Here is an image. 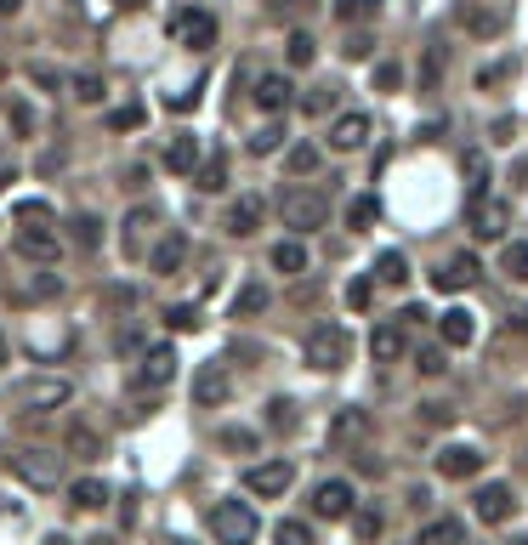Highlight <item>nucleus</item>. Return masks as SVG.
Masks as SVG:
<instances>
[{"label":"nucleus","instance_id":"nucleus-1","mask_svg":"<svg viewBox=\"0 0 528 545\" xmlns=\"http://www.w3.org/2000/svg\"><path fill=\"white\" fill-rule=\"evenodd\" d=\"M211 534H216V545H256L262 523H256L250 500H216L211 506Z\"/></svg>","mask_w":528,"mask_h":545},{"label":"nucleus","instance_id":"nucleus-2","mask_svg":"<svg viewBox=\"0 0 528 545\" xmlns=\"http://www.w3.org/2000/svg\"><path fill=\"white\" fill-rule=\"evenodd\" d=\"M69 398H74L69 375H23V381H12V404L18 409H63Z\"/></svg>","mask_w":528,"mask_h":545},{"label":"nucleus","instance_id":"nucleus-3","mask_svg":"<svg viewBox=\"0 0 528 545\" xmlns=\"http://www.w3.org/2000/svg\"><path fill=\"white\" fill-rule=\"evenodd\" d=\"M6 466H12V477H23L29 489H57V483H63V455H57V449H12Z\"/></svg>","mask_w":528,"mask_h":545},{"label":"nucleus","instance_id":"nucleus-4","mask_svg":"<svg viewBox=\"0 0 528 545\" xmlns=\"http://www.w3.org/2000/svg\"><path fill=\"white\" fill-rule=\"evenodd\" d=\"M279 216H284V228H324L330 222V199L313 194V188H284Z\"/></svg>","mask_w":528,"mask_h":545},{"label":"nucleus","instance_id":"nucleus-5","mask_svg":"<svg viewBox=\"0 0 528 545\" xmlns=\"http://www.w3.org/2000/svg\"><path fill=\"white\" fill-rule=\"evenodd\" d=\"M347 330L341 324H318V330H307V341H301V352H307V364L313 370H341L347 364Z\"/></svg>","mask_w":528,"mask_h":545},{"label":"nucleus","instance_id":"nucleus-6","mask_svg":"<svg viewBox=\"0 0 528 545\" xmlns=\"http://www.w3.org/2000/svg\"><path fill=\"white\" fill-rule=\"evenodd\" d=\"M290 483H296L290 460H256V466H245V494H256V500H279V494H290Z\"/></svg>","mask_w":528,"mask_h":545},{"label":"nucleus","instance_id":"nucleus-7","mask_svg":"<svg viewBox=\"0 0 528 545\" xmlns=\"http://www.w3.org/2000/svg\"><path fill=\"white\" fill-rule=\"evenodd\" d=\"M506 222H511V205H506V199H494V194L466 199V228H472L477 239H500V233H506Z\"/></svg>","mask_w":528,"mask_h":545},{"label":"nucleus","instance_id":"nucleus-8","mask_svg":"<svg viewBox=\"0 0 528 545\" xmlns=\"http://www.w3.org/2000/svg\"><path fill=\"white\" fill-rule=\"evenodd\" d=\"M228 392H233V381H228V364H222V358H211V364L194 370V404L199 409H222Z\"/></svg>","mask_w":528,"mask_h":545},{"label":"nucleus","instance_id":"nucleus-9","mask_svg":"<svg viewBox=\"0 0 528 545\" xmlns=\"http://www.w3.org/2000/svg\"><path fill=\"white\" fill-rule=\"evenodd\" d=\"M483 472V449L477 443H443L438 449V477H449V483H466V477Z\"/></svg>","mask_w":528,"mask_h":545},{"label":"nucleus","instance_id":"nucleus-10","mask_svg":"<svg viewBox=\"0 0 528 545\" xmlns=\"http://www.w3.org/2000/svg\"><path fill=\"white\" fill-rule=\"evenodd\" d=\"M352 500H358V494H352L347 477H324V483L313 489V511H318V517H330V523L352 517Z\"/></svg>","mask_w":528,"mask_h":545},{"label":"nucleus","instance_id":"nucleus-11","mask_svg":"<svg viewBox=\"0 0 528 545\" xmlns=\"http://www.w3.org/2000/svg\"><path fill=\"white\" fill-rule=\"evenodd\" d=\"M472 511H477V523H506L517 511V494H511V483H483L472 494Z\"/></svg>","mask_w":528,"mask_h":545},{"label":"nucleus","instance_id":"nucleus-12","mask_svg":"<svg viewBox=\"0 0 528 545\" xmlns=\"http://www.w3.org/2000/svg\"><path fill=\"white\" fill-rule=\"evenodd\" d=\"M370 438V409H335L330 415V443L335 449H352V443Z\"/></svg>","mask_w":528,"mask_h":545},{"label":"nucleus","instance_id":"nucleus-13","mask_svg":"<svg viewBox=\"0 0 528 545\" xmlns=\"http://www.w3.org/2000/svg\"><path fill=\"white\" fill-rule=\"evenodd\" d=\"M199 159H205V148H199V137H194V131H176V137L165 142V171L194 176V171H199Z\"/></svg>","mask_w":528,"mask_h":545},{"label":"nucleus","instance_id":"nucleus-14","mask_svg":"<svg viewBox=\"0 0 528 545\" xmlns=\"http://www.w3.org/2000/svg\"><path fill=\"white\" fill-rule=\"evenodd\" d=\"M154 222H159V216L148 211V205H137V211L125 216L120 245H125V256H131V262H142V256H148V233H154Z\"/></svg>","mask_w":528,"mask_h":545},{"label":"nucleus","instance_id":"nucleus-15","mask_svg":"<svg viewBox=\"0 0 528 545\" xmlns=\"http://www.w3.org/2000/svg\"><path fill=\"white\" fill-rule=\"evenodd\" d=\"M477 273H483V267H477V256H449V262H443L438 273H432V284L455 296V290H472V284H477Z\"/></svg>","mask_w":528,"mask_h":545},{"label":"nucleus","instance_id":"nucleus-16","mask_svg":"<svg viewBox=\"0 0 528 545\" xmlns=\"http://www.w3.org/2000/svg\"><path fill=\"white\" fill-rule=\"evenodd\" d=\"M171 375H176V352L171 347H154L148 358H142V370H137V387L159 392V387H171Z\"/></svg>","mask_w":528,"mask_h":545},{"label":"nucleus","instance_id":"nucleus-17","mask_svg":"<svg viewBox=\"0 0 528 545\" xmlns=\"http://www.w3.org/2000/svg\"><path fill=\"white\" fill-rule=\"evenodd\" d=\"M182 256H188V239H182V233H165L154 245V256H148V273L171 279V273H182Z\"/></svg>","mask_w":528,"mask_h":545},{"label":"nucleus","instance_id":"nucleus-18","mask_svg":"<svg viewBox=\"0 0 528 545\" xmlns=\"http://www.w3.org/2000/svg\"><path fill=\"white\" fill-rule=\"evenodd\" d=\"M404 324H375L370 330V358L375 364H398V358H404Z\"/></svg>","mask_w":528,"mask_h":545},{"label":"nucleus","instance_id":"nucleus-19","mask_svg":"<svg viewBox=\"0 0 528 545\" xmlns=\"http://www.w3.org/2000/svg\"><path fill=\"white\" fill-rule=\"evenodd\" d=\"M438 335H443V347H472L477 341V318L466 313V307H449V313L438 318Z\"/></svg>","mask_w":528,"mask_h":545},{"label":"nucleus","instance_id":"nucleus-20","mask_svg":"<svg viewBox=\"0 0 528 545\" xmlns=\"http://www.w3.org/2000/svg\"><path fill=\"white\" fill-rule=\"evenodd\" d=\"M171 29H176L182 40H188L194 52H205V46L216 40V18H211V12H182V18L171 23Z\"/></svg>","mask_w":528,"mask_h":545},{"label":"nucleus","instance_id":"nucleus-21","mask_svg":"<svg viewBox=\"0 0 528 545\" xmlns=\"http://www.w3.org/2000/svg\"><path fill=\"white\" fill-rule=\"evenodd\" d=\"M256 228H262V199H256V194L233 199V205H228V233H233V239H250Z\"/></svg>","mask_w":528,"mask_h":545},{"label":"nucleus","instance_id":"nucleus-22","mask_svg":"<svg viewBox=\"0 0 528 545\" xmlns=\"http://www.w3.org/2000/svg\"><path fill=\"white\" fill-rule=\"evenodd\" d=\"M290 80H284V74H262V80H256V108H262V114H284V108H290Z\"/></svg>","mask_w":528,"mask_h":545},{"label":"nucleus","instance_id":"nucleus-23","mask_svg":"<svg viewBox=\"0 0 528 545\" xmlns=\"http://www.w3.org/2000/svg\"><path fill=\"white\" fill-rule=\"evenodd\" d=\"M57 233L52 228H23L18 233V256H29V262H57Z\"/></svg>","mask_w":528,"mask_h":545},{"label":"nucleus","instance_id":"nucleus-24","mask_svg":"<svg viewBox=\"0 0 528 545\" xmlns=\"http://www.w3.org/2000/svg\"><path fill=\"white\" fill-rule=\"evenodd\" d=\"M364 137H370V120H364V114H341V120L330 125V148H341V154L364 148Z\"/></svg>","mask_w":528,"mask_h":545},{"label":"nucleus","instance_id":"nucleus-25","mask_svg":"<svg viewBox=\"0 0 528 545\" xmlns=\"http://www.w3.org/2000/svg\"><path fill=\"white\" fill-rule=\"evenodd\" d=\"M460 540H466V528L455 517H432V523L415 528V545H460Z\"/></svg>","mask_w":528,"mask_h":545},{"label":"nucleus","instance_id":"nucleus-26","mask_svg":"<svg viewBox=\"0 0 528 545\" xmlns=\"http://www.w3.org/2000/svg\"><path fill=\"white\" fill-rule=\"evenodd\" d=\"M69 506H74V511L108 506V483H97V477H74V483H69Z\"/></svg>","mask_w":528,"mask_h":545},{"label":"nucleus","instance_id":"nucleus-27","mask_svg":"<svg viewBox=\"0 0 528 545\" xmlns=\"http://www.w3.org/2000/svg\"><path fill=\"white\" fill-rule=\"evenodd\" d=\"M273 267H279L284 279H290V273H307V245H301V239H279V245H273Z\"/></svg>","mask_w":528,"mask_h":545},{"label":"nucleus","instance_id":"nucleus-28","mask_svg":"<svg viewBox=\"0 0 528 545\" xmlns=\"http://www.w3.org/2000/svg\"><path fill=\"white\" fill-rule=\"evenodd\" d=\"M267 301H273V290H267V284H245V290L233 296V318H256V313H267Z\"/></svg>","mask_w":528,"mask_h":545},{"label":"nucleus","instance_id":"nucleus-29","mask_svg":"<svg viewBox=\"0 0 528 545\" xmlns=\"http://www.w3.org/2000/svg\"><path fill=\"white\" fill-rule=\"evenodd\" d=\"M63 449H69L74 460H97V455H103V438H97L91 426H69V438H63Z\"/></svg>","mask_w":528,"mask_h":545},{"label":"nucleus","instance_id":"nucleus-30","mask_svg":"<svg viewBox=\"0 0 528 545\" xmlns=\"http://www.w3.org/2000/svg\"><path fill=\"white\" fill-rule=\"evenodd\" d=\"M194 182L205 188V194H222L228 188V159L222 154H211V159H199V171H194Z\"/></svg>","mask_w":528,"mask_h":545},{"label":"nucleus","instance_id":"nucleus-31","mask_svg":"<svg viewBox=\"0 0 528 545\" xmlns=\"http://www.w3.org/2000/svg\"><path fill=\"white\" fill-rule=\"evenodd\" d=\"M489 194V159H483V148H472L466 154V199H483Z\"/></svg>","mask_w":528,"mask_h":545},{"label":"nucleus","instance_id":"nucleus-32","mask_svg":"<svg viewBox=\"0 0 528 545\" xmlns=\"http://www.w3.org/2000/svg\"><path fill=\"white\" fill-rule=\"evenodd\" d=\"M500 267H506V279L528 284V239H511V245L500 250Z\"/></svg>","mask_w":528,"mask_h":545},{"label":"nucleus","instance_id":"nucleus-33","mask_svg":"<svg viewBox=\"0 0 528 545\" xmlns=\"http://www.w3.org/2000/svg\"><path fill=\"white\" fill-rule=\"evenodd\" d=\"M284 165H290V176H313L318 171V148L313 142H296V148L284 154Z\"/></svg>","mask_w":528,"mask_h":545},{"label":"nucleus","instance_id":"nucleus-34","mask_svg":"<svg viewBox=\"0 0 528 545\" xmlns=\"http://www.w3.org/2000/svg\"><path fill=\"white\" fill-rule=\"evenodd\" d=\"M273 545H313V528L301 523V517H284V523L273 528Z\"/></svg>","mask_w":528,"mask_h":545},{"label":"nucleus","instance_id":"nucleus-35","mask_svg":"<svg viewBox=\"0 0 528 545\" xmlns=\"http://www.w3.org/2000/svg\"><path fill=\"white\" fill-rule=\"evenodd\" d=\"M0 114H6V125H12V131H23V137L35 131V108L23 103V97H6V108H0Z\"/></svg>","mask_w":528,"mask_h":545},{"label":"nucleus","instance_id":"nucleus-36","mask_svg":"<svg viewBox=\"0 0 528 545\" xmlns=\"http://www.w3.org/2000/svg\"><path fill=\"white\" fill-rule=\"evenodd\" d=\"M375 12H381V0H335V18L341 23H364Z\"/></svg>","mask_w":528,"mask_h":545},{"label":"nucleus","instance_id":"nucleus-37","mask_svg":"<svg viewBox=\"0 0 528 545\" xmlns=\"http://www.w3.org/2000/svg\"><path fill=\"white\" fill-rule=\"evenodd\" d=\"M375 216H381V205H375V194H358L347 205V228H370Z\"/></svg>","mask_w":528,"mask_h":545},{"label":"nucleus","instance_id":"nucleus-38","mask_svg":"<svg viewBox=\"0 0 528 545\" xmlns=\"http://www.w3.org/2000/svg\"><path fill=\"white\" fill-rule=\"evenodd\" d=\"M165 324H171V330H199L205 318H199L194 301H176V307H165Z\"/></svg>","mask_w":528,"mask_h":545},{"label":"nucleus","instance_id":"nucleus-39","mask_svg":"<svg viewBox=\"0 0 528 545\" xmlns=\"http://www.w3.org/2000/svg\"><path fill=\"white\" fill-rule=\"evenodd\" d=\"M313 57H318V40L307 35V29H296V35H290V63H296V69H307Z\"/></svg>","mask_w":528,"mask_h":545},{"label":"nucleus","instance_id":"nucleus-40","mask_svg":"<svg viewBox=\"0 0 528 545\" xmlns=\"http://www.w3.org/2000/svg\"><path fill=\"white\" fill-rule=\"evenodd\" d=\"M375 273H381V284H404L409 279V262L398 256V250H387V256L375 262Z\"/></svg>","mask_w":528,"mask_h":545},{"label":"nucleus","instance_id":"nucleus-41","mask_svg":"<svg viewBox=\"0 0 528 545\" xmlns=\"http://www.w3.org/2000/svg\"><path fill=\"white\" fill-rule=\"evenodd\" d=\"M279 148H284V125H262L250 137V154H279Z\"/></svg>","mask_w":528,"mask_h":545},{"label":"nucleus","instance_id":"nucleus-42","mask_svg":"<svg viewBox=\"0 0 528 545\" xmlns=\"http://www.w3.org/2000/svg\"><path fill=\"white\" fill-rule=\"evenodd\" d=\"M352 528H358V540H381L387 517H381V511H352Z\"/></svg>","mask_w":528,"mask_h":545},{"label":"nucleus","instance_id":"nucleus-43","mask_svg":"<svg viewBox=\"0 0 528 545\" xmlns=\"http://www.w3.org/2000/svg\"><path fill=\"white\" fill-rule=\"evenodd\" d=\"M103 74H80V80H74V97H80V103H103Z\"/></svg>","mask_w":528,"mask_h":545},{"label":"nucleus","instance_id":"nucleus-44","mask_svg":"<svg viewBox=\"0 0 528 545\" xmlns=\"http://www.w3.org/2000/svg\"><path fill=\"white\" fill-rule=\"evenodd\" d=\"M415 370H421V375H443V370H449V364H443V347H421V352H415Z\"/></svg>","mask_w":528,"mask_h":545},{"label":"nucleus","instance_id":"nucleus-45","mask_svg":"<svg viewBox=\"0 0 528 545\" xmlns=\"http://www.w3.org/2000/svg\"><path fill=\"white\" fill-rule=\"evenodd\" d=\"M404 86V69L398 63H375V91H398Z\"/></svg>","mask_w":528,"mask_h":545},{"label":"nucleus","instance_id":"nucleus-46","mask_svg":"<svg viewBox=\"0 0 528 545\" xmlns=\"http://www.w3.org/2000/svg\"><path fill=\"white\" fill-rule=\"evenodd\" d=\"M267 426H296V404L290 398H273L267 404Z\"/></svg>","mask_w":528,"mask_h":545},{"label":"nucleus","instance_id":"nucleus-47","mask_svg":"<svg viewBox=\"0 0 528 545\" xmlns=\"http://www.w3.org/2000/svg\"><path fill=\"white\" fill-rule=\"evenodd\" d=\"M370 296H375V284H370V279H352V284H347V307H358V313L370 307Z\"/></svg>","mask_w":528,"mask_h":545},{"label":"nucleus","instance_id":"nucleus-48","mask_svg":"<svg viewBox=\"0 0 528 545\" xmlns=\"http://www.w3.org/2000/svg\"><path fill=\"white\" fill-rule=\"evenodd\" d=\"M443 63H449V46H432V57H426V74H421V86H432L443 74Z\"/></svg>","mask_w":528,"mask_h":545},{"label":"nucleus","instance_id":"nucleus-49","mask_svg":"<svg viewBox=\"0 0 528 545\" xmlns=\"http://www.w3.org/2000/svg\"><path fill=\"white\" fill-rule=\"evenodd\" d=\"M74 245H97V222H91V216H74Z\"/></svg>","mask_w":528,"mask_h":545},{"label":"nucleus","instance_id":"nucleus-50","mask_svg":"<svg viewBox=\"0 0 528 545\" xmlns=\"http://www.w3.org/2000/svg\"><path fill=\"white\" fill-rule=\"evenodd\" d=\"M222 449H256V432H222Z\"/></svg>","mask_w":528,"mask_h":545},{"label":"nucleus","instance_id":"nucleus-51","mask_svg":"<svg viewBox=\"0 0 528 545\" xmlns=\"http://www.w3.org/2000/svg\"><path fill=\"white\" fill-rule=\"evenodd\" d=\"M341 52H347V57H370V35H352Z\"/></svg>","mask_w":528,"mask_h":545},{"label":"nucleus","instance_id":"nucleus-52","mask_svg":"<svg viewBox=\"0 0 528 545\" xmlns=\"http://www.w3.org/2000/svg\"><path fill=\"white\" fill-rule=\"evenodd\" d=\"M18 216H23V222H40V216H46V205H40V199H23Z\"/></svg>","mask_w":528,"mask_h":545},{"label":"nucleus","instance_id":"nucleus-53","mask_svg":"<svg viewBox=\"0 0 528 545\" xmlns=\"http://www.w3.org/2000/svg\"><path fill=\"white\" fill-rule=\"evenodd\" d=\"M330 103H335V91H330V97H324V91H313V97H307V114H324Z\"/></svg>","mask_w":528,"mask_h":545},{"label":"nucleus","instance_id":"nucleus-54","mask_svg":"<svg viewBox=\"0 0 528 545\" xmlns=\"http://www.w3.org/2000/svg\"><path fill=\"white\" fill-rule=\"evenodd\" d=\"M6 364H12V347H6V335H0V370H6Z\"/></svg>","mask_w":528,"mask_h":545},{"label":"nucleus","instance_id":"nucleus-55","mask_svg":"<svg viewBox=\"0 0 528 545\" xmlns=\"http://www.w3.org/2000/svg\"><path fill=\"white\" fill-rule=\"evenodd\" d=\"M18 6H23V0H0V12H18Z\"/></svg>","mask_w":528,"mask_h":545},{"label":"nucleus","instance_id":"nucleus-56","mask_svg":"<svg viewBox=\"0 0 528 545\" xmlns=\"http://www.w3.org/2000/svg\"><path fill=\"white\" fill-rule=\"evenodd\" d=\"M46 545H74V540H69V534H52V540H46Z\"/></svg>","mask_w":528,"mask_h":545},{"label":"nucleus","instance_id":"nucleus-57","mask_svg":"<svg viewBox=\"0 0 528 545\" xmlns=\"http://www.w3.org/2000/svg\"><path fill=\"white\" fill-rule=\"evenodd\" d=\"M517 545H528V534H523V540H517Z\"/></svg>","mask_w":528,"mask_h":545}]
</instances>
